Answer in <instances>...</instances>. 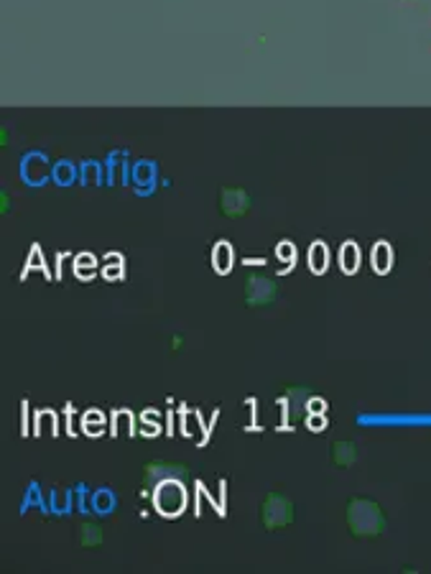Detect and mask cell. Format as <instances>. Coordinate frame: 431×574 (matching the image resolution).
<instances>
[{
    "label": "cell",
    "mask_w": 431,
    "mask_h": 574,
    "mask_svg": "<svg viewBox=\"0 0 431 574\" xmlns=\"http://www.w3.org/2000/svg\"><path fill=\"white\" fill-rule=\"evenodd\" d=\"M245 296H248V304H253V306L268 304V301H273V296H275V284L271 281V278L250 276L248 278Z\"/></svg>",
    "instance_id": "obj_2"
},
{
    "label": "cell",
    "mask_w": 431,
    "mask_h": 574,
    "mask_svg": "<svg viewBox=\"0 0 431 574\" xmlns=\"http://www.w3.org/2000/svg\"><path fill=\"white\" fill-rule=\"evenodd\" d=\"M156 503L164 508L166 513H176V511H181V506H184V490H181V485H179L176 480H172V483H161L156 490Z\"/></svg>",
    "instance_id": "obj_3"
},
{
    "label": "cell",
    "mask_w": 431,
    "mask_h": 574,
    "mask_svg": "<svg viewBox=\"0 0 431 574\" xmlns=\"http://www.w3.org/2000/svg\"><path fill=\"white\" fill-rule=\"evenodd\" d=\"M248 194L243 192V189H225L222 192V197H220V207H222V212L225 215H230V217H238V215H243L248 209Z\"/></svg>",
    "instance_id": "obj_4"
},
{
    "label": "cell",
    "mask_w": 431,
    "mask_h": 574,
    "mask_svg": "<svg viewBox=\"0 0 431 574\" xmlns=\"http://www.w3.org/2000/svg\"><path fill=\"white\" fill-rule=\"evenodd\" d=\"M340 261L345 263V271H355V246H347V258L340 255Z\"/></svg>",
    "instance_id": "obj_5"
},
{
    "label": "cell",
    "mask_w": 431,
    "mask_h": 574,
    "mask_svg": "<svg viewBox=\"0 0 431 574\" xmlns=\"http://www.w3.org/2000/svg\"><path fill=\"white\" fill-rule=\"evenodd\" d=\"M291 521V503L283 495H268L263 506V523L266 529H278Z\"/></svg>",
    "instance_id": "obj_1"
}]
</instances>
